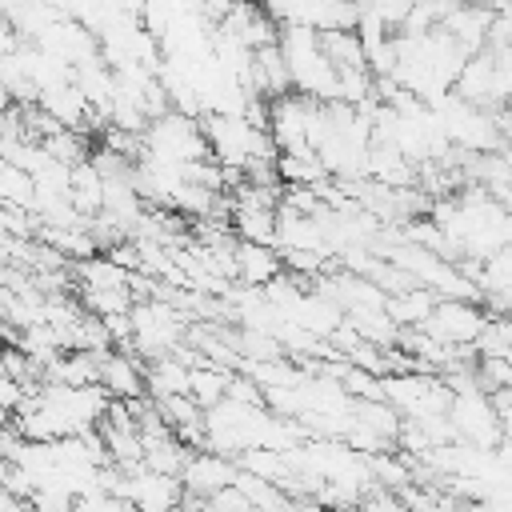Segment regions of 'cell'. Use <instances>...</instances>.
<instances>
[{
	"label": "cell",
	"mask_w": 512,
	"mask_h": 512,
	"mask_svg": "<svg viewBox=\"0 0 512 512\" xmlns=\"http://www.w3.org/2000/svg\"><path fill=\"white\" fill-rule=\"evenodd\" d=\"M100 388L112 396V400H136L148 392L144 384V368L136 356H128V348H108L100 352Z\"/></svg>",
	"instance_id": "cell-6"
},
{
	"label": "cell",
	"mask_w": 512,
	"mask_h": 512,
	"mask_svg": "<svg viewBox=\"0 0 512 512\" xmlns=\"http://www.w3.org/2000/svg\"><path fill=\"white\" fill-rule=\"evenodd\" d=\"M180 476H184V488L196 500H208L216 488H224V484L236 480V460L224 456V452H188Z\"/></svg>",
	"instance_id": "cell-5"
},
{
	"label": "cell",
	"mask_w": 512,
	"mask_h": 512,
	"mask_svg": "<svg viewBox=\"0 0 512 512\" xmlns=\"http://www.w3.org/2000/svg\"><path fill=\"white\" fill-rule=\"evenodd\" d=\"M356 0H300L296 20L292 24H308L316 32L328 28H356Z\"/></svg>",
	"instance_id": "cell-10"
},
{
	"label": "cell",
	"mask_w": 512,
	"mask_h": 512,
	"mask_svg": "<svg viewBox=\"0 0 512 512\" xmlns=\"http://www.w3.org/2000/svg\"><path fill=\"white\" fill-rule=\"evenodd\" d=\"M436 300H440V296H436L428 284H412V288H404V292H388V296H384V312L392 316L396 328H412V324H424V320H428V312H432Z\"/></svg>",
	"instance_id": "cell-9"
},
{
	"label": "cell",
	"mask_w": 512,
	"mask_h": 512,
	"mask_svg": "<svg viewBox=\"0 0 512 512\" xmlns=\"http://www.w3.org/2000/svg\"><path fill=\"white\" fill-rule=\"evenodd\" d=\"M232 260H236V284H256L264 288L272 276L284 272V260L272 244H256V240H240L232 244Z\"/></svg>",
	"instance_id": "cell-8"
},
{
	"label": "cell",
	"mask_w": 512,
	"mask_h": 512,
	"mask_svg": "<svg viewBox=\"0 0 512 512\" xmlns=\"http://www.w3.org/2000/svg\"><path fill=\"white\" fill-rule=\"evenodd\" d=\"M140 136H144V152H152L160 160H172V164H192V160L212 156L208 140H204V128L196 124V116H188L180 108H164L160 116H152Z\"/></svg>",
	"instance_id": "cell-2"
},
{
	"label": "cell",
	"mask_w": 512,
	"mask_h": 512,
	"mask_svg": "<svg viewBox=\"0 0 512 512\" xmlns=\"http://www.w3.org/2000/svg\"><path fill=\"white\" fill-rule=\"evenodd\" d=\"M256 4H260V12L272 16L276 24H292V20H296V8H300V0H256Z\"/></svg>",
	"instance_id": "cell-14"
},
{
	"label": "cell",
	"mask_w": 512,
	"mask_h": 512,
	"mask_svg": "<svg viewBox=\"0 0 512 512\" xmlns=\"http://www.w3.org/2000/svg\"><path fill=\"white\" fill-rule=\"evenodd\" d=\"M0 200L16 212H28L32 216V200H36V184L24 168H16L12 160L0 156Z\"/></svg>",
	"instance_id": "cell-13"
},
{
	"label": "cell",
	"mask_w": 512,
	"mask_h": 512,
	"mask_svg": "<svg viewBox=\"0 0 512 512\" xmlns=\"http://www.w3.org/2000/svg\"><path fill=\"white\" fill-rule=\"evenodd\" d=\"M492 16H496V8H480V4H468V0H456L448 12H444V20H440V28L464 48V52H476V48H484L488 44V28H492Z\"/></svg>",
	"instance_id": "cell-7"
},
{
	"label": "cell",
	"mask_w": 512,
	"mask_h": 512,
	"mask_svg": "<svg viewBox=\"0 0 512 512\" xmlns=\"http://www.w3.org/2000/svg\"><path fill=\"white\" fill-rule=\"evenodd\" d=\"M448 420L456 428V440H468L476 448H496L504 440L500 428V412L492 404V396L484 388H468V392H452L448 404Z\"/></svg>",
	"instance_id": "cell-3"
},
{
	"label": "cell",
	"mask_w": 512,
	"mask_h": 512,
	"mask_svg": "<svg viewBox=\"0 0 512 512\" xmlns=\"http://www.w3.org/2000/svg\"><path fill=\"white\" fill-rule=\"evenodd\" d=\"M468 4H480V8H500V0H468Z\"/></svg>",
	"instance_id": "cell-15"
},
{
	"label": "cell",
	"mask_w": 512,
	"mask_h": 512,
	"mask_svg": "<svg viewBox=\"0 0 512 512\" xmlns=\"http://www.w3.org/2000/svg\"><path fill=\"white\" fill-rule=\"evenodd\" d=\"M508 108H512V100H508Z\"/></svg>",
	"instance_id": "cell-18"
},
{
	"label": "cell",
	"mask_w": 512,
	"mask_h": 512,
	"mask_svg": "<svg viewBox=\"0 0 512 512\" xmlns=\"http://www.w3.org/2000/svg\"><path fill=\"white\" fill-rule=\"evenodd\" d=\"M280 52H284L288 72H292V92L312 96V100H340V72L324 56L316 28H308V24H284Z\"/></svg>",
	"instance_id": "cell-1"
},
{
	"label": "cell",
	"mask_w": 512,
	"mask_h": 512,
	"mask_svg": "<svg viewBox=\"0 0 512 512\" xmlns=\"http://www.w3.org/2000/svg\"><path fill=\"white\" fill-rule=\"evenodd\" d=\"M44 4H56V8H64V12H68V4H72V0H44Z\"/></svg>",
	"instance_id": "cell-16"
},
{
	"label": "cell",
	"mask_w": 512,
	"mask_h": 512,
	"mask_svg": "<svg viewBox=\"0 0 512 512\" xmlns=\"http://www.w3.org/2000/svg\"><path fill=\"white\" fill-rule=\"evenodd\" d=\"M316 36H320L324 56L336 64V72H340V68H368L364 44H360L356 28H328V32H316Z\"/></svg>",
	"instance_id": "cell-11"
},
{
	"label": "cell",
	"mask_w": 512,
	"mask_h": 512,
	"mask_svg": "<svg viewBox=\"0 0 512 512\" xmlns=\"http://www.w3.org/2000/svg\"><path fill=\"white\" fill-rule=\"evenodd\" d=\"M488 324V308L480 300H464V296H440L428 312V320L420 324L424 332H432L444 344H476V336Z\"/></svg>",
	"instance_id": "cell-4"
},
{
	"label": "cell",
	"mask_w": 512,
	"mask_h": 512,
	"mask_svg": "<svg viewBox=\"0 0 512 512\" xmlns=\"http://www.w3.org/2000/svg\"><path fill=\"white\" fill-rule=\"evenodd\" d=\"M0 376H4V364H0Z\"/></svg>",
	"instance_id": "cell-17"
},
{
	"label": "cell",
	"mask_w": 512,
	"mask_h": 512,
	"mask_svg": "<svg viewBox=\"0 0 512 512\" xmlns=\"http://www.w3.org/2000/svg\"><path fill=\"white\" fill-rule=\"evenodd\" d=\"M228 368H220V364H212V360H196L192 368H188V396L200 404V408H208V404H216L220 396H224V388H228Z\"/></svg>",
	"instance_id": "cell-12"
}]
</instances>
